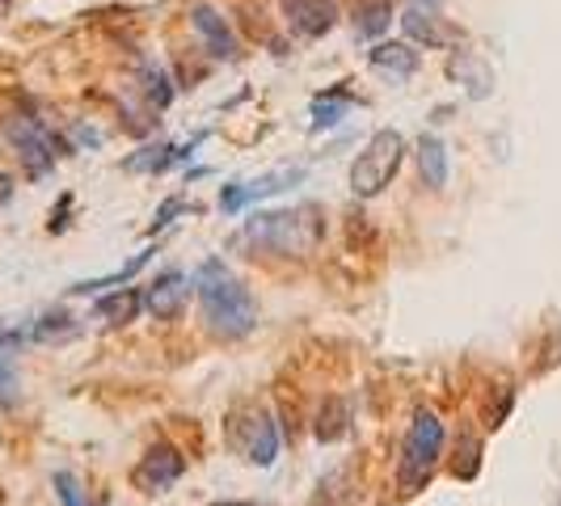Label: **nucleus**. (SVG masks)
<instances>
[{"mask_svg": "<svg viewBox=\"0 0 561 506\" xmlns=\"http://www.w3.org/2000/svg\"><path fill=\"white\" fill-rule=\"evenodd\" d=\"M182 211H186V198H169L165 207L157 211V220H152V228H148V232H161V228H169V225H173V216H182Z\"/></svg>", "mask_w": 561, "mask_h": 506, "instance_id": "nucleus-27", "label": "nucleus"}, {"mask_svg": "<svg viewBox=\"0 0 561 506\" xmlns=\"http://www.w3.org/2000/svg\"><path fill=\"white\" fill-rule=\"evenodd\" d=\"M77 317L72 312H47V317H38L34 321V330H30V337L34 342H43V346H59V342H68V337H77Z\"/></svg>", "mask_w": 561, "mask_h": 506, "instance_id": "nucleus-18", "label": "nucleus"}, {"mask_svg": "<svg viewBox=\"0 0 561 506\" xmlns=\"http://www.w3.org/2000/svg\"><path fill=\"white\" fill-rule=\"evenodd\" d=\"M140 309H144V291H136V287H118V291H111V296H102L93 312H98L106 325H131V321L140 317Z\"/></svg>", "mask_w": 561, "mask_h": 506, "instance_id": "nucleus-16", "label": "nucleus"}, {"mask_svg": "<svg viewBox=\"0 0 561 506\" xmlns=\"http://www.w3.org/2000/svg\"><path fill=\"white\" fill-rule=\"evenodd\" d=\"M287 26L296 30L300 38H321L330 34L337 22V4L334 0H279Z\"/></svg>", "mask_w": 561, "mask_h": 506, "instance_id": "nucleus-12", "label": "nucleus"}, {"mask_svg": "<svg viewBox=\"0 0 561 506\" xmlns=\"http://www.w3.org/2000/svg\"><path fill=\"white\" fill-rule=\"evenodd\" d=\"M414 4H422V9H439L444 0H414Z\"/></svg>", "mask_w": 561, "mask_h": 506, "instance_id": "nucleus-29", "label": "nucleus"}, {"mask_svg": "<svg viewBox=\"0 0 561 506\" xmlns=\"http://www.w3.org/2000/svg\"><path fill=\"white\" fill-rule=\"evenodd\" d=\"M321 232H325V211L317 203H300L287 211H257L241 228V241L279 257H309L321 245Z\"/></svg>", "mask_w": 561, "mask_h": 506, "instance_id": "nucleus-2", "label": "nucleus"}, {"mask_svg": "<svg viewBox=\"0 0 561 506\" xmlns=\"http://www.w3.org/2000/svg\"><path fill=\"white\" fill-rule=\"evenodd\" d=\"M186 18H191L195 38L203 43V51H207L211 59H237L241 56V38H237V30H232V22H228L220 9H211V4L195 0Z\"/></svg>", "mask_w": 561, "mask_h": 506, "instance_id": "nucleus-8", "label": "nucleus"}, {"mask_svg": "<svg viewBox=\"0 0 561 506\" xmlns=\"http://www.w3.org/2000/svg\"><path fill=\"white\" fill-rule=\"evenodd\" d=\"M367 64L385 77V81H410L414 72L422 68V56H419V47L414 43H376L371 47V56H367Z\"/></svg>", "mask_w": 561, "mask_h": 506, "instance_id": "nucleus-13", "label": "nucleus"}, {"mask_svg": "<svg viewBox=\"0 0 561 506\" xmlns=\"http://www.w3.org/2000/svg\"><path fill=\"white\" fill-rule=\"evenodd\" d=\"M186 473V460L173 444H152V448L140 456V464L131 469V485L140 494H165L178 485V478Z\"/></svg>", "mask_w": 561, "mask_h": 506, "instance_id": "nucleus-7", "label": "nucleus"}, {"mask_svg": "<svg viewBox=\"0 0 561 506\" xmlns=\"http://www.w3.org/2000/svg\"><path fill=\"white\" fill-rule=\"evenodd\" d=\"M351 111V102L346 97H317L312 102V131H330V127H337L342 123V114Z\"/></svg>", "mask_w": 561, "mask_h": 506, "instance_id": "nucleus-23", "label": "nucleus"}, {"mask_svg": "<svg viewBox=\"0 0 561 506\" xmlns=\"http://www.w3.org/2000/svg\"><path fill=\"white\" fill-rule=\"evenodd\" d=\"M56 494H59V503H64V506H89V503H84L81 481L72 478V473H56Z\"/></svg>", "mask_w": 561, "mask_h": 506, "instance_id": "nucleus-25", "label": "nucleus"}, {"mask_svg": "<svg viewBox=\"0 0 561 506\" xmlns=\"http://www.w3.org/2000/svg\"><path fill=\"white\" fill-rule=\"evenodd\" d=\"M186 304H191V279L178 275V271L161 275V279L144 291V309L152 312L157 321H178L186 312Z\"/></svg>", "mask_w": 561, "mask_h": 506, "instance_id": "nucleus-11", "label": "nucleus"}, {"mask_svg": "<svg viewBox=\"0 0 561 506\" xmlns=\"http://www.w3.org/2000/svg\"><path fill=\"white\" fill-rule=\"evenodd\" d=\"M419 169H422V182L431 186V191H444L448 186V143L439 140V136H422L419 140Z\"/></svg>", "mask_w": 561, "mask_h": 506, "instance_id": "nucleus-15", "label": "nucleus"}, {"mask_svg": "<svg viewBox=\"0 0 561 506\" xmlns=\"http://www.w3.org/2000/svg\"><path fill=\"white\" fill-rule=\"evenodd\" d=\"M140 89H144V102H148L152 111H165L169 102H173V81H169V72L161 64H144Z\"/></svg>", "mask_w": 561, "mask_h": 506, "instance_id": "nucleus-20", "label": "nucleus"}, {"mask_svg": "<svg viewBox=\"0 0 561 506\" xmlns=\"http://www.w3.org/2000/svg\"><path fill=\"white\" fill-rule=\"evenodd\" d=\"M4 140L18 148L26 177L51 173V169H56L59 148H64V143L47 131V123H38V118H30V114H9V118H4Z\"/></svg>", "mask_w": 561, "mask_h": 506, "instance_id": "nucleus-5", "label": "nucleus"}, {"mask_svg": "<svg viewBox=\"0 0 561 506\" xmlns=\"http://www.w3.org/2000/svg\"><path fill=\"white\" fill-rule=\"evenodd\" d=\"M228 439H232V448L241 451L250 464H257V469H271L275 456H279V426H275V418H271L266 410H253V405L232 414Z\"/></svg>", "mask_w": 561, "mask_h": 506, "instance_id": "nucleus-6", "label": "nucleus"}, {"mask_svg": "<svg viewBox=\"0 0 561 506\" xmlns=\"http://www.w3.org/2000/svg\"><path fill=\"white\" fill-rule=\"evenodd\" d=\"M439 456H444V422L435 410H419L410 422V435H405V448H401V464H397V485L405 494H419L426 481L435 478L439 469Z\"/></svg>", "mask_w": 561, "mask_h": 506, "instance_id": "nucleus-3", "label": "nucleus"}, {"mask_svg": "<svg viewBox=\"0 0 561 506\" xmlns=\"http://www.w3.org/2000/svg\"><path fill=\"white\" fill-rule=\"evenodd\" d=\"M448 77L465 84V93H469L473 102H481V97H490V93H494V68H490L478 51H451Z\"/></svg>", "mask_w": 561, "mask_h": 506, "instance_id": "nucleus-14", "label": "nucleus"}, {"mask_svg": "<svg viewBox=\"0 0 561 506\" xmlns=\"http://www.w3.org/2000/svg\"><path fill=\"white\" fill-rule=\"evenodd\" d=\"M9 195H13V182H9V177H0V203H4Z\"/></svg>", "mask_w": 561, "mask_h": 506, "instance_id": "nucleus-28", "label": "nucleus"}, {"mask_svg": "<svg viewBox=\"0 0 561 506\" xmlns=\"http://www.w3.org/2000/svg\"><path fill=\"white\" fill-rule=\"evenodd\" d=\"M481 469V439H465V444H456V460H451V473L465 481H473Z\"/></svg>", "mask_w": 561, "mask_h": 506, "instance_id": "nucleus-24", "label": "nucleus"}, {"mask_svg": "<svg viewBox=\"0 0 561 506\" xmlns=\"http://www.w3.org/2000/svg\"><path fill=\"white\" fill-rule=\"evenodd\" d=\"M169 165H178V148H173V143H148L136 157L123 161L127 173H165Z\"/></svg>", "mask_w": 561, "mask_h": 506, "instance_id": "nucleus-19", "label": "nucleus"}, {"mask_svg": "<svg viewBox=\"0 0 561 506\" xmlns=\"http://www.w3.org/2000/svg\"><path fill=\"white\" fill-rule=\"evenodd\" d=\"M401 30H405V38H410L414 47H431V51L451 47V43L460 38V30L448 26V22L439 18V9H422V4H410V9L401 13Z\"/></svg>", "mask_w": 561, "mask_h": 506, "instance_id": "nucleus-10", "label": "nucleus"}, {"mask_svg": "<svg viewBox=\"0 0 561 506\" xmlns=\"http://www.w3.org/2000/svg\"><path fill=\"white\" fill-rule=\"evenodd\" d=\"M351 22L359 38H380L393 22V0H355L351 4Z\"/></svg>", "mask_w": 561, "mask_h": 506, "instance_id": "nucleus-17", "label": "nucleus"}, {"mask_svg": "<svg viewBox=\"0 0 561 506\" xmlns=\"http://www.w3.org/2000/svg\"><path fill=\"white\" fill-rule=\"evenodd\" d=\"M300 177H305V169H275V173H262V177H253V182L225 186V191H220V211H225V216H237V211H245L257 198L283 195V191L296 186Z\"/></svg>", "mask_w": 561, "mask_h": 506, "instance_id": "nucleus-9", "label": "nucleus"}, {"mask_svg": "<svg viewBox=\"0 0 561 506\" xmlns=\"http://www.w3.org/2000/svg\"><path fill=\"white\" fill-rule=\"evenodd\" d=\"M152 257V250H144V253H136L123 271H114V275H102V279H84V283H77V287H68L72 296H93V291H102V287H123V283H131L136 275L144 271V262Z\"/></svg>", "mask_w": 561, "mask_h": 506, "instance_id": "nucleus-21", "label": "nucleus"}, {"mask_svg": "<svg viewBox=\"0 0 561 506\" xmlns=\"http://www.w3.org/2000/svg\"><path fill=\"white\" fill-rule=\"evenodd\" d=\"M401 161H405V136L393 131V127H380L364 143V152L355 157V165H351V195L376 198L397 177Z\"/></svg>", "mask_w": 561, "mask_h": 506, "instance_id": "nucleus-4", "label": "nucleus"}, {"mask_svg": "<svg viewBox=\"0 0 561 506\" xmlns=\"http://www.w3.org/2000/svg\"><path fill=\"white\" fill-rule=\"evenodd\" d=\"M195 291H198V309L207 330L225 342L253 334L257 325V304H253L250 287L228 271L220 257H207L195 271Z\"/></svg>", "mask_w": 561, "mask_h": 506, "instance_id": "nucleus-1", "label": "nucleus"}, {"mask_svg": "<svg viewBox=\"0 0 561 506\" xmlns=\"http://www.w3.org/2000/svg\"><path fill=\"white\" fill-rule=\"evenodd\" d=\"M13 401H18V371L0 355V405H13Z\"/></svg>", "mask_w": 561, "mask_h": 506, "instance_id": "nucleus-26", "label": "nucleus"}, {"mask_svg": "<svg viewBox=\"0 0 561 506\" xmlns=\"http://www.w3.org/2000/svg\"><path fill=\"white\" fill-rule=\"evenodd\" d=\"M346 426H351L346 401H325L321 414H317V439H321V444H334V439L346 435Z\"/></svg>", "mask_w": 561, "mask_h": 506, "instance_id": "nucleus-22", "label": "nucleus"}, {"mask_svg": "<svg viewBox=\"0 0 561 506\" xmlns=\"http://www.w3.org/2000/svg\"><path fill=\"white\" fill-rule=\"evenodd\" d=\"M216 506H257V503H216Z\"/></svg>", "mask_w": 561, "mask_h": 506, "instance_id": "nucleus-30", "label": "nucleus"}]
</instances>
